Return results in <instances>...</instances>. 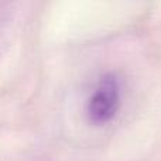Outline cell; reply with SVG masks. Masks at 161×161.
Here are the masks:
<instances>
[{"label": "cell", "instance_id": "6da1fadb", "mask_svg": "<svg viewBox=\"0 0 161 161\" xmlns=\"http://www.w3.org/2000/svg\"><path fill=\"white\" fill-rule=\"evenodd\" d=\"M123 100V83L114 72H106L96 82L85 103V114L93 126H105L119 113Z\"/></svg>", "mask_w": 161, "mask_h": 161}, {"label": "cell", "instance_id": "7a4b0ae2", "mask_svg": "<svg viewBox=\"0 0 161 161\" xmlns=\"http://www.w3.org/2000/svg\"><path fill=\"white\" fill-rule=\"evenodd\" d=\"M11 23H13V16H11L10 10L0 8V55L4 53L6 47L10 41V36L13 33Z\"/></svg>", "mask_w": 161, "mask_h": 161}]
</instances>
